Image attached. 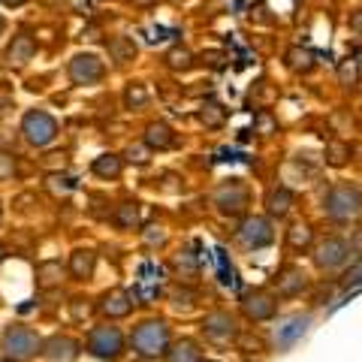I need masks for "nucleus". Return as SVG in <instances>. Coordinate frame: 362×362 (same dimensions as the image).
Masks as SVG:
<instances>
[{"label":"nucleus","mask_w":362,"mask_h":362,"mask_svg":"<svg viewBox=\"0 0 362 362\" xmlns=\"http://www.w3.org/2000/svg\"><path fill=\"white\" fill-rule=\"evenodd\" d=\"M323 211L332 221H354L362 214V190L350 181H338L329 187V194L323 199Z\"/></svg>","instance_id":"1"},{"label":"nucleus","mask_w":362,"mask_h":362,"mask_svg":"<svg viewBox=\"0 0 362 362\" xmlns=\"http://www.w3.org/2000/svg\"><path fill=\"white\" fill-rule=\"evenodd\" d=\"M169 347V329L163 320H145L133 332V350L139 356H160Z\"/></svg>","instance_id":"2"},{"label":"nucleus","mask_w":362,"mask_h":362,"mask_svg":"<svg viewBox=\"0 0 362 362\" xmlns=\"http://www.w3.org/2000/svg\"><path fill=\"white\" fill-rule=\"evenodd\" d=\"M347 259H350V245L344 239H338V235H329V239H323L320 245L314 247V263H317V269H323V272L341 269Z\"/></svg>","instance_id":"3"},{"label":"nucleus","mask_w":362,"mask_h":362,"mask_svg":"<svg viewBox=\"0 0 362 362\" xmlns=\"http://www.w3.org/2000/svg\"><path fill=\"white\" fill-rule=\"evenodd\" d=\"M88 350L97 359H118L124 350V338L115 326H100V329L88 335Z\"/></svg>","instance_id":"4"},{"label":"nucleus","mask_w":362,"mask_h":362,"mask_svg":"<svg viewBox=\"0 0 362 362\" xmlns=\"http://www.w3.org/2000/svg\"><path fill=\"white\" fill-rule=\"evenodd\" d=\"M21 130H25L28 142L30 145H49L54 142V136H58V124H54L52 115H45V112H30V115L25 118V124H21Z\"/></svg>","instance_id":"5"},{"label":"nucleus","mask_w":362,"mask_h":362,"mask_svg":"<svg viewBox=\"0 0 362 362\" xmlns=\"http://www.w3.org/2000/svg\"><path fill=\"white\" fill-rule=\"evenodd\" d=\"M242 311L247 320L254 323H263V320H272L278 311V299L272 296V293L266 290H254V293H245L242 296Z\"/></svg>","instance_id":"6"},{"label":"nucleus","mask_w":362,"mask_h":362,"mask_svg":"<svg viewBox=\"0 0 362 362\" xmlns=\"http://www.w3.org/2000/svg\"><path fill=\"white\" fill-rule=\"evenodd\" d=\"M202 332H206L209 341L214 344H226V341H235L239 338V326L226 311H211L206 320H202Z\"/></svg>","instance_id":"7"},{"label":"nucleus","mask_w":362,"mask_h":362,"mask_svg":"<svg viewBox=\"0 0 362 362\" xmlns=\"http://www.w3.org/2000/svg\"><path fill=\"white\" fill-rule=\"evenodd\" d=\"M4 347L13 359H28V356L37 354L40 338L30 329H25V326H9V329L4 332Z\"/></svg>","instance_id":"8"},{"label":"nucleus","mask_w":362,"mask_h":362,"mask_svg":"<svg viewBox=\"0 0 362 362\" xmlns=\"http://www.w3.org/2000/svg\"><path fill=\"white\" fill-rule=\"evenodd\" d=\"M272 239H275V230H272V223L266 218H247L239 226V242L245 247H254V251H259V247L272 245Z\"/></svg>","instance_id":"9"},{"label":"nucleus","mask_w":362,"mask_h":362,"mask_svg":"<svg viewBox=\"0 0 362 362\" xmlns=\"http://www.w3.org/2000/svg\"><path fill=\"white\" fill-rule=\"evenodd\" d=\"M308 326H311V314H293L290 320L284 326H278V332H275L278 350H290L305 332H308Z\"/></svg>","instance_id":"10"},{"label":"nucleus","mask_w":362,"mask_h":362,"mask_svg":"<svg viewBox=\"0 0 362 362\" xmlns=\"http://www.w3.org/2000/svg\"><path fill=\"white\" fill-rule=\"evenodd\" d=\"M70 76L76 85H94L103 78V64H100L94 54H78V58L70 64Z\"/></svg>","instance_id":"11"},{"label":"nucleus","mask_w":362,"mask_h":362,"mask_svg":"<svg viewBox=\"0 0 362 362\" xmlns=\"http://www.w3.org/2000/svg\"><path fill=\"white\" fill-rule=\"evenodd\" d=\"M157 293H160V269L154 263H145L139 269V281H136V296L142 302H151L157 299Z\"/></svg>","instance_id":"12"},{"label":"nucleus","mask_w":362,"mask_h":362,"mask_svg":"<svg viewBox=\"0 0 362 362\" xmlns=\"http://www.w3.org/2000/svg\"><path fill=\"white\" fill-rule=\"evenodd\" d=\"M218 206H221L223 214H239L247 206V190L233 181V185H226L221 194H218Z\"/></svg>","instance_id":"13"},{"label":"nucleus","mask_w":362,"mask_h":362,"mask_svg":"<svg viewBox=\"0 0 362 362\" xmlns=\"http://www.w3.org/2000/svg\"><path fill=\"white\" fill-rule=\"evenodd\" d=\"M293 194L287 187H272L266 194V211L272 214V218H287L290 209H293Z\"/></svg>","instance_id":"14"},{"label":"nucleus","mask_w":362,"mask_h":362,"mask_svg":"<svg viewBox=\"0 0 362 362\" xmlns=\"http://www.w3.org/2000/svg\"><path fill=\"white\" fill-rule=\"evenodd\" d=\"M76 354H78V344L70 341V338H52L45 344V359H52V362H73Z\"/></svg>","instance_id":"15"},{"label":"nucleus","mask_w":362,"mask_h":362,"mask_svg":"<svg viewBox=\"0 0 362 362\" xmlns=\"http://www.w3.org/2000/svg\"><path fill=\"white\" fill-rule=\"evenodd\" d=\"M305 287H308V278H305L302 269H287L284 278H278V293L281 296H299Z\"/></svg>","instance_id":"16"},{"label":"nucleus","mask_w":362,"mask_h":362,"mask_svg":"<svg viewBox=\"0 0 362 362\" xmlns=\"http://www.w3.org/2000/svg\"><path fill=\"white\" fill-rule=\"evenodd\" d=\"M33 52H37V42H33L28 33H18L13 45H9V64H25L33 58Z\"/></svg>","instance_id":"17"},{"label":"nucleus","mask_w":362,"mask_h":362,"mask_svg":"<svg viewBox=\"0 0 362 362\" xmlns=\"http://www.w3.org/2000/svg\"><path fill=\"white\" fill-rule=\"evenodd\" d=\"M166 362H202V359H199L197 341H190V338L178 341L173 350H166Z\"/></svg>","instance_id":"18"},{"label":"nucleus","mask_w":362,"mask_h":362,"mask_svg":"<svg viewBox=\"0 0 362 362\" xmlns=\"http://www.w3.org/2000/svg\"><path fill=\"white\" fill-rule=\"evenodd\" d=\"M103 311H106L109 317H127V314H130L127 293H121V290H112L109 296L103 299Z\"/></svg>","instance_id":"19"},{"label":"nucleus","mask_w":362,"mask_h":362,"mask_svg":"<svg viewBox=\"0 0 362 362\" xmlns=\"http://www.w3.org/2000/svg\"><path fill=\"white\" fill-rule=\"evenodd\" d=\"M287 66L293 73H308L314 66V54L308 49H302V45H296V49L287 52Z\"/></svg>","instance_id":"20"},{"label":"nucleus","mask_w":362,"mask_h":362,"mask_svg":"<svg viewBox=\"0 0 362 362\" xmlns=\"http://www.w3.org/2000/svg\"><path fill=\"white\" fill-rule=\"evenodd\" d=\"M311 239H314V230H311L308 223H293L290 230H287V242H290V247H296V251L308 247Z\"/></svg>","instance_id":"21"},{"label":"nucleus","mask_w":362,"mask_h":362,"mask_svg":"<svg viewBox=\"0 0 362 362\" xmlns=\"http://www.w3.org/2000/svg\"><path fill=\"white\" fill-rule=\"evenodd\" d=\"M173 142H175V136H173V130H169L166 124H151L148 127V145L151 148H169Z\"/></svg>","instance_id":"22"},{"label":"nucleus","mask_w":362,"mask_h":362,"mask_svg":"<svg viewBox=\"0 0 362 362\" xmlns=\"http://www.w3.org/2000/svg\"><path fill=\"white\" fill-rule=\"evenodd\" d=\"M359 76H362V70H359V61L356 58H344L341 64H338V82L341 85H356L359 82Z\"/></svg>","instance_id":"23"},{"label":"nucleus","mask_w":362,"mask_h":362,"mask_svg":"<svg viewBox=\"0 0 362 362\" xmlns=\"http://www.w3.org/2000/svg\"><path fill=\"white\" fill-rule=\"evenodd\" d=\"M94 173H97L100 178H115V175L121 173V160H118L115 154L97 157V160H94Z\"/></svg>","instance_id":"24"},{"label":"nucleus","mask_w":362,"mask_h":362,"mask_svg":"<svg viewBox=\"0 0 362 362\" xmlns=\"http://www.w3.org/2000/svg\"><path fill=\"white\" fill-rule=\"evenodd\" d=\"M109 52L115 54V61L124 64V61H133L136 58V45L130 40H124V37H115V40H109Z\"/></svg>","instance_id":"25"},{"label":"nucleus","mask_w":362,"mask_h":362,"mask_svg":"<svg viewBox=\"0 0 362 362\" xmlns=\"http://www.w3.org/2000/svg\"><path fill=\"white\" fill-rule=\"evenodd\" d=\"M90 269H94V254L90 251H76L73 254V275L76 278H88Z\"/></svg>","instance_id":"26"},{"label":"nucleus","mask_w":362,"mask_h":362,"mask_svg":"<svg viewBox=\"0 0 362 362\" xmlns=\"http://www.w3.org/2000/svg\"><path fill=\"white\" fill-rule=\"evenodd\" d=\"M350 157V145L347 142H329V148H326V160L332 166H344Z\"/></svg>","instance_id":"27"},{"label":"nucleus","mask_w":362,"mask_h":362,"mask_svg":"<svg viewBox=\"0 0 362 362\" xmlns=\"http://www.w3.org/2000/svg\"><path fill=\"white\" fill-rule=\"evenodd\" d=\"M166 64L173 66V70H187V66L194 64V54H190L187 49H173L166 54Z\"/></svg>","instance_id":"28"},{"label":"nucleus","mask_w":362,"mask_h":362,"mask_svg":"<svg viewBox=\"0 0 362 362\" xmlns=\"http://www.w3.org/2000/svg\"><path fill=\"white\" fill-rule=\"evenodd\" d=\"M341 287H344V290H350V287H362V257H359L356 263L341 275Z\"/></svg>","instance_id":"29"},{"label":"nucleus","mask_w":362,"mask_h":362,"mask_svg":"<svg viewBox=\"0 0 362 362\" xmlns=\"http://www.w3.org/2000/svg\"><path fill=\"white\" fill-rule=\"evenodd\" d=\"M61 281V263H45L40 266V284L42 287H52Z\"/></svg>","instance_id":"30"},{"label":"nucleus","mask_w":362,"mask_h":362,"mask_svg":"<svg viewBox=\"0 0 362 362\" xmlns=\"http://www.w3.org/2000/svg\"><path fill=\"white\" fill-rule=\"evenodd\" d=\"M199 118H202V124H206V127H221L226 115H223V109H221L218 103H209V106H206V112H202Z\"/></svg>","instance_id":"31"},{"label":"nucleus","mask_w":362,"mask_h":362,"mask_svg":"<svg viewBox=\"0 0 362 362\" xmlns=\"http://www.w3.org/2000/svg\"><path fill=\"white\" fill-rule=\"evenodd\" d=\"M175 269H178L185 278H197V257L190 254V251H185V254L175 259Z\"/></svg>","instance_id":"32"},{"label":"nucleus","mask_w":362,"mask_h":362,"mask_svg":"<svg viewBox=\"0 0 362 362\" xmlns=\"http://www.w3.org/2000/svg\"><path fill=\"white\" fill-rule=\"evenodd\" d=\"M136 221H139L136 202H121V206H118V223H121V226H133Z\"/></svg>","instance_id":"33"},{"label":"nucleus","mask_w":362,"mask_h":362,"mask_svg":"<svg viewBox=\"0 0 362 362\" xmlns=\"http://www.w3.org/2000/svg\"><path fill=\"white\" fill-rule=\"evenodd\" d=\"M347 28L356 33V37H362V9H354V13L347 16Z\"/></svg>","instance_id":"34"},{"label":"nucleus","mask_w":362,"mask_h":362,"mask_svg":"<svg viewBox=\"0 0 362 362\" xmlns=\"http://www.w3.org/2000/svg\"><path fill=\"white\" fill-rule=\"evenodd\" d=\"M127 103H130V106H142V103H145V90H142L139 85L127 90Z\"/></svg>","instance_id":"35"},{"label":"nucleus","mask_w":362,"mask_h":362,"mask_svg":"<svg viewBox=\"0 0 362 362\" xmlns=\"http://www.w3.org/2000/svg\"><path fill=\"white\" fill-rule=\"evenodd\" d=\"M13 157H6V154H0V178L4 175H13Z\"/></svg>","instance_id":"36"},{"label":"nucleus","mask_w":362,"mask_h":362,"mask_svg":"<svg viewBox=\"0 0 362 362\" xmlns=\"http://www.w3.org/2000/svg\"><path fill=\"white\" fill-rule=\"evenodd\" d=\"M259 127H263V133L269 136L272 130H275V124H272V118H269V115H263V118H259Z\"/></svg>","instance_id":"37"},{"label":"nucleus","mask_w":362,"mask_h":362,"mask_svg":"<svg viewBox=\"0 0 362 362\" xmlns=\"http://www.w3.org/2000/svg\"><path fill=\"white\" fill-rule=\"evenodd\" d=\"M354 247H356V251L362 254V226H359V230H356V239H354Z\"/></svg>","instance_id":"38"},{"label":"nucleus","mask_w":362,"mask_h":362,"mask_svg":"<svg viewBox=\"0 0 362 362\" xmlns=\"http://www.w3.org/2000/svg\"><path fill=\"white\" fill-rule=\"evenodd\" d=\"M133 4H136V6H151L154 0H133Z\"/></svg>","instance_id":"39"},{"label":"nucleus","mask_w":362,"mask_h":362,"mask_svg":"<svg viewBox=\"0 0 362 362\" xmlns=\"http://www.w3.org/2000/svg\"><path fill=\"white\" fill-rule=\"evenodd\" d=\"M4 4H6V6H21L25 0H4Z\"/></svg>","instance_id":"40"},{"label":"nucleus","mask_w":362,"mask_h":362,"mask_svg":"<svg viewBox=\"0 0 362 362\" xmlns=\"http://www.w3.org/2000/svg\"><path fill=\"white\" fill-rule=\"evenodd\" d=\"M4 257H6V254H4V245H0V263H4Z\"/></svg>","instance_id":"41"},{"label":"nucleus","mask_w":362,"mask_h":362,"mask_svg":"<svg viewBox=\"0 0 362 362\" xmlns=\"http://www.w3.org/2000/svg\"><path fill=\"white\" fill-rule=\"evenodd\" d=\"M0 33H4V18H0Z\"/></svg>","instance_id":"42"},{"label":"nucleus","mask_w":362,"mask_h":362,"mask_svg":"<svg viewBox=\"0 0 362 362\" xmlns=\"http://www.w3.org/2000/svg\"><path fill=\"white\" fill-rule=\"evenodd\" d=\"M206 362H214V359H206Z\"/></svg>","instance_id":"43"},{"label":"nucleus","mask_w":362,"mask_h":362,"mask_svg":"<svg viewBox=\"0 0 362 362\" xmlns=\"http://www.w3.org/2000/svg\"><path fill=\"white\" fill-rule=\"evenodd\" d=\"M0 362H6V359H0Z\"/></svg>","instance_id":"44"}]
</instances>
